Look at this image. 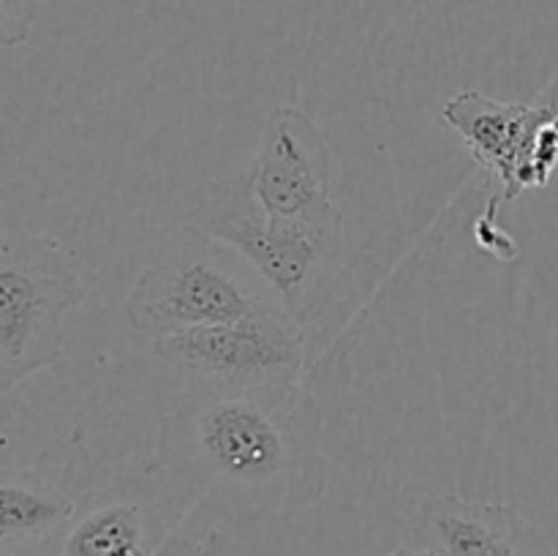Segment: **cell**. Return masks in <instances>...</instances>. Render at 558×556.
<instances>
[{
  "mask_svg": "<svg viewBox=\"0 0 558 556\" xmlns=\"http://www.w3.org/2000/svg\"><path fill=\"white\" fill-rule=\"evenodd\" d=\"M325 420L300 382L191 387L167 412L153 467L185 510L210 507L223 523L251 529L327 494Z\"/></svg>",
  "mask_w": 558,
  "mask_h": 556,
  "instance_id": "cell-1",
  "label": "cell"
},
{
  "mask_svg": "<svg viewBox=\"0 0 558 556\" xmlns=\"http://www.w3.org/2000/svg\"><path fill=\"white\" fill-rule=\"evenodd\" d=\"M183 223L243 256L245 265L303 325L343 245L341 207L298 221L270 218L256 202L245 169L202 185Z\"/></svg>",
  "mask_w": 558,
  "mask_h": 556,
  "instance_id": "cell-2",
  "label": "cell"
},
{
  "mask_svg": "<svg viewBox=\"0 0 558 556\" xmlns=\"http://www.w3.org/2000/svg\"><path fill=\"white\" fill-rule=\"evenodd\" d=\"M278 300L243 256L180 223L174 243L147 267L125 300V319L150 341L191 327L229 325Z\"/></svg>",
  "mask_w": 558,
  "mask_h": 556,
  "instance_id": "cell-3",
  "label": "cell"
},
{
  "mask_svg": "<svg viewBox=\"0 0 558 556\" xmlns=\"http://www.w3.org/2000/svg\"><path fill=\"white\" fill-rule=\"evenodd\" d=\"M87 287L60 243L22 234L0 249V392L47 371L63 358L65 316Z\"/></svg>",
  "mask_w": 558,
  "mask_h": 556,
  "instance_id": "cell-4",
  "label": "cell"
},
{
  "mask_svg": "<svg viewBox=\"0 0 558 556\" xmlns=\"http://www.w3.org/2000/svg\"><path fill=\"white\" fill-rule=\"evenodd\" d=\"M150 349L194 387H256L300 382L305 368L303 322L270 300L229 325L191 327L150 341Z\"/></svg>",
  "mask_w": 558,
  "mask_h": 556,
  "instance_id": "cell-5",
  "label": "cell"
},
{
  "mask_svg": "<svg viewBox=\"0 0 558 556\" xmlns=\"http://www.w3.org/2000/svg\"><path fill=\"white\" fill-rule=\"evenodd\" d=\"M245 172L270 218L298 221L336 207L332 150L319 125L298 107L281 104L267 112L259 147Z\"/></svg>",
  "mask_w": 558,
  "mask_h": 556,
  "instance_id": "cell-6",
  "label": "cell"
},
{
  "mask_svg": "<svg viewBox=\"0 0 558 556\" xmlns=\"http://www.w3.org/2000/svg\"><path fill=\"white\" fill-rule=\"evenodd\" d=\"M189 510L156 467L120 491L96 494L58 537V556H167Z\"/></svg>",
  "mask_w": 558,
  "mask_h": 556,
  "instance_id": "cell-7",
  "label": "cell"
},
{
  "mask_svg": "<svg viewBox=\"0 0 558 556\" xmlns=\"http://www.w3.org/2000/svg\"><path fill=\"white\" fill-rule=\"evenodd\" d=\"M441 118L466 142L474 161L496 174L501 200L515 202L526 189H539L537 142L556 109L534 104H510L480 90H461L447 98Z\"/></svg>",
  "mask_w": 558,
  "mask_h": 556,
  "instance_id": "cell-8",
  "label": "cell"
},
{
  "mask_svg": "<svg viewBox=\"0 0 558 556\" xmlns=\"http://www.w3.org/2000/svg\"><path fill=\"white\" fill-rule=\"evenodd\" d=\"M407 543L434 556H558L548 534L512 505L439 494L412 512Z\"/></svg>",
  "mask_w": 558,
  "mask_h": 556,
  "instance_id": "cell-9",
  "label": "cell"
},
{
  "mask_svg": "<svg viewBox=\"0 0 558 556\" xmlns=\"http://www.w3.org/2000/svg\"><path fill=\"white\" fill-rule=\"evenodd\" d=\"M76 501L49 483L36 469H11L0 474V545L3 556L49 545L74 523Z\"/></svg>",
  "mask_w": 558,
  "mask_h": 556,
  "instance_id": "cell-10",
  "label": "cell"
},
{
  "mask_svg": "<svg viewBox=\"0 0 558 556\" xmlns=\"http://www.w3.org/2000/svg\"><path fill=\"white\" fill-rule=\"evenodd\" d=\"M44 0H0V41L14 49L31 38L33 22Z\"/></svg>",
  "mask_w": 558,
  "mask_h": 556,
  "instance_id": "cell-11",
  "label": "cell"
},
{
  "mask_svg": "<svg viewBox=\"0 0 558 556\" xmlns=\"http://www.w3.org/2000/svg\"><path fill=\"white\" fill-rule=\"evenodd\" d=\"M191 556H245V554L232 534L223 532V529H210V532L196 543L194 554Z\"/></svg>",
  "mask_w": 558,
  "mask_h": 556,
  "instance_id": "cell-12",
  "label": "cell"
},
{
  "mask_svg": "<svg viewBox=\"0 0 558 556\" xmlns=\"http://www.w3.org/2000/svg\"><path fill=\"white\" fill-rule=\"evenodd\" d=\"M390 556H434L430 551H423V548H414V545H398L396 551H392Z\"/></svg>",
  "mask_w": 558,
  "mask_h": 556,
  "instance_id": "cell-13",
  "label": "cell"
}]
</instances>
